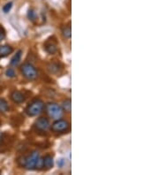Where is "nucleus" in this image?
<instances>
[{
	"instance_id": "f257e3e1",
	"label": "nucleus",
	"mask_w": 159,
	"mask_h": 175,
	"mask_svg": "<svg viewBox=\"0 0 159 175\" xmlns=\"http://www.w3.org/2000/svg\"><path fill=\"white\" fill-rule=\"evenodd\" d=\"M28 170H36L42 169L43 167V158L40 157V154L38 151H33L29 156L26 157L25 166Z\"/></svg>"
},
{
	"instance_id": "f03ea898",
	"label": "nucleus",
	"mask_w": 159,
	"mask_h": 175,
	"mask_svg": "<svg viewBox=\"0 0 159 175\" xmlns=\"http://www.w3.org/2000/svg\"><path fill=\"white\" fill-rule=\"evenodd\" d=\"M44 104L41 99H35L26 108V113L30 117L38 116L43 111Z\"/></svg>"
},
{
	"instance_id": "7ed1b4c3",
	"label": "nucleus",
	"mask_w": 159,
	"mask_h": 175,
	"mask_svg": "<svg viewBox=\"0 0 159 175\" xmlns=\"http://www.w3.org/2000/svg\"><path fill=\"white\" fill-rule=\"evenodd\" d=\"M20 72L23 77L28 81H34L38 77L37 69L30 63L26 62L20 66Z\"/></svg>"
},
{
	"instance_id": "20e7f679",
	"label": "nucleus",
	"mask_w": 159,
	"mask_h": 175,
	"mask_svg": "<svg viewBox=\"0 0 159 175\" xmlns=\"http://www.w3.org/2000/svg\"><path fill=\"white\" fill-rule=\"evenodd\" d=\"M46 112L51 119H58L61 118L64 111L61 106L55 103H49L46 105Z\"/></svg>"
},
{
	"instance_id": "39448f33",
	"label": "nucleus",
	"mask_w": 159,
	"mask_h": 175,
	"mask_svg": "<svg viewBox=\"0 0 159 175\" xmlns=\"http://www.w3.org/2000/svg\"><path fill=\"white\" fill-rule=\"evenodd\" d=\"M70 128V123L67 119H58L51 125V130L54 133H66Z\"/></svg>"
},
{
	"instance_id": "423d86ee",
	"label": "nucleus",
	"mask_w": 159,
	"mask_h": 175,
	"mask_svg": "<svg viewBox=\"0 0 159 175\" xmlns=\"http://www.w3.org/2000/svg\"><path fill=\"white\" fill-rule=\"evenodd\" d=\"M49 120L46 117H40L35 122V127L40 131H46L49 127Z\"/></svg>"
},
{
	"instance_id": "0eeeda50",
	"label": "nucleus",
	"mask_w": 159,
	"mask_h": 175,
	"mask_svg": "<svg viewBox=\"0 0 159 175\" xmlns=\"http://www.w3.org/2000/svg\"><path fill=\"white\" fill-rule=\"evenodd\" d=\"M44 50L46 52H48L50 55H53L55 54L56 52L58 51V44H57V42L54 41V40H49V41H47L46 44H44Z\"/></svg>"
},
{
	"instance_id": "6e6552de",
	"label": "nucleus",
	"mask_w": 159,
	"mask_h": 175,
	"mask_svg": "<svg viewBox=\"0 0 159 175\" xmlns=\"http://www.w3.org/2000/svg\"><path fill=\"white\" fill-rule=\"evenodd\" d=\"M11 99L16 104H22L25 101V96L19 90H13L11 93Z\"/></svg>"
},
{
	"instance_id": "1a4fd4ad",
	"label": "nucleus",
	"mask_w": 159,
	"mask_h": 175,
	"mask_svg": "<svg viewBox=\"0 0 159 175\" xmlns=\"http://www.w3.org/2000/svg\"><path fill=\"white\" fill-rule=\"evenodd\" d=\"M13 51V48L12 46L8 45V44H5V45H1L0 46V58H6L8 55H10Z\"/></svg>"
},
{
	"instance_id": "9d476101",
	"label": "nucleus",
	"mask_w": 159,
	"mask_h": 175,
	"mask_svg": "<svg viewBox=\"0 0 159 175\" xmlns=\"http://www.w3.org/2000/svg\"><path fill=\"white\" fill-rule=\"evenodd\" d=\"M43 167L47 169L52 168L54 166V160H53V157L50 156V155H46V156H43Z\"/></svg>"
},
{
	"instance_id": "9b49d317",
	"label": "nucleus",
	"mask_w": 159,
	"mask_h": 175,
	"mask_svg": "<svg viewBox=\"0 0 159 175\" xmlns=\"http://www.w3.org/2000/svg\"><path fill=\"white\" fill-rule=\"evenodd\" d=\"M47 69H48V71H49L50 74L56 75V74L59 73V71H60V69H61V66H60L59 63L50 62L49 65H48Z\"/></svg>"
},
{
	"instance_id": "f8f14e48",
	"label": "nucleus",
	"mask_w": 159,
	"mask_h": 175,
	"mask_svg": "<svg viewBox=\"0 0 159 175\" xmlns=\"http://www.w3.org/2000/svg\"><path fill=\"white\" fill-rule=\"evenodd\" d=\"M21 55H22V50H18L16 52V54L12 57L11 61H10V65L12 66H16L18 65L19 61H20V58H21Z\"/></svg>"
},
{
	"instance_id": "ddd939ff",
	"label": "nucleus",
	"mask_w": 159,
	"mask_h": 175,
	"mask_svg": "<svg viewBox=\"0 0 159 175\" xmlns=\"http://www.w3.org/2000/svg\"><path fill=\"white\" fill-rule=\"evenodd\" d=\"M62 35L66 39H70L72 36V28L70 23L68 25L65 26L62 29Z\"/></svg>"
},
{
	"instance_id": "4468645a",
	"label": "nucleus",
	"mask_w": 159,
	"mask_h": 175,
	"mask_svg": "<svg viewBox=\"0 0 159 175\" xmlns=\"http://www.w3.org/2000/svg\"><path fill=\"white\" fill-rule=\"evenodd\" d=\"M62 109L66 113H71L72 111V101L71 99H66L62 103Z\"/></svg>"
},
{
	"instance_id": "2eb2a0df",
	"label": "nucleus",
	"mask_w": 159,
	"mask_h": 175,
	"mask_svg": "<svg viewBox=\"0 0 159 175\" xmlns=\"http://www.w3.org/2000/svg\"><path fill=\"white\" fill-rule=\"evenodd\" d=\"M9 111V106L6 99L0 98V113H5Z\"/></svg>"
},
{
	"instance_id": "dca6fc26",
	"label": "nucleus",
	"mask_w": 159,
	"mask_h": 175,
	"mask_svg": "<svg viewBox=\"0 0 159 175\" xmlns=\"http://www.w3.org/2000/svg\"><path fill=\"white\" fill-rule=\"evenodd\" d=\"M37 13L34 9H29L28 11V18L31 21H35L37 19Z\"/></svg>"
},
{
	"instance_id": "f3484780",
	"label": "nucleus",
	"mask_w": 159,
	"mask_h": 175,
	"mask_svg": "<svg viewBox=\"0 0 159 175\" xmlns=\"http://www.w3.org/2000/svg\"><path fill=\"white\" fill-rule=\"evenodd\" d=\"M12 5H13V3H12V2H8V3H6V5L3 6V12H4L5 13H9V12L11 11V9H12Z\"/></svg>"
},
{
	"instance_id": "a211bd4d",
	"label": "nucleus",
	"mask_w": 159,
	"mask_h": 175,
	"mask_svg": "<svg viewBox=\"0 0 159 175\" xmlns=\"http://www.w3.org/2000/svg\"><path fill=\"white\" fill-rule=\"evenodd\" d=\"M6 75L7 77H9V78H13V77H15V71H14V69H7L6 72Z\"/></svg>"
},
{
	"instance_id": "6ab92c4d",
	"label": "nucleus",
	"mask_w": 159,
	"mask_h": 175,
	"mask_svg": "<svg viewBox=\"0 0 159 175\" xmlns=\"http://www.w3.org/2000/svg\"><path fill=\"white\" fill-rule=\"evenodd\" d=\"M17 162H18V164L20 166L24 167L25 163H26V157H25V156H20V157H19Z\"/></svg>"
},
{
	"instance_id": "aec40b11",
	"label": "nucleus",
	"mask_w": 159,
	"mask_h": 175,
	"mask_svg": "<svg viewBox=\"0 0 159 175\" xmlns=\"http://www.w3.org/2000/svg\"><path fill=\"white\" fill-rule=\"evenodd\" d=\"M6 31H5V29L2 28V27H0V42L1 41H3L5 38H6Z\"/></svg>"
},
{
	"instance_id": "412c9836",
	"label": "nucleus",
	"mask_w": 159,
	"mask_h": 175,
	"mask_svg": "<svg viewBox=\"0 0 159 175\" xmlns=\"http://www.w3.org/2000/svg\"><path fill=\"white\" fill-rule=\"evenodd\" d=\"M64 164H65V159L64 158H61V159H59L58 161V167H63L64 166Z\"/></svg>"
},
{
	"instance_id": "4be33fe9",
	"label": "nucleus",
	"mask_w": 159,
	"mask_h": 175,
	"mask_svg": "<svg viewBox=\"0 0 159 175\" xmlns=\"http://www.w3.org/2000/svg\"><path fill=\"white\" fill-rule=\"evenodd\" d=\"M2 139H3V134H2V133L0 132V144L2 143Z\"/></svg>"
}]
</instances>
